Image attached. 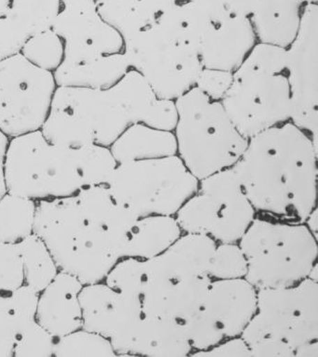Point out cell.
<instances>
[{"label":"cell","mask_w":318,"mask_h":357,"mask_svg":"<svg viewBox=\"0 0 318 357\" xmlns=\"http://www.w3.org/2000/svg\"><path fill=\"white\" fill-rule=\"evenodd\" d=\"M258 289L245 278L213 280L201 311L225 339L240 336L257 312Z\"/></svg>","instance_id":"ac0fdd59"},{"label":"cell","mask_w":318,"mask_h":357,"mask_svg":"<svg viewBox=\"0 0 318 357\" xmlns=\"http://www.w3.org/2000/svg\"><path fill=\"white\" fill-rule=\"evenodd\" d=\"M38 298L26 284L0 296V357H13L18 337L36 321Z\"/></svg>","instance_id":"4316f807"},{"label":"cell","mask_w":318,"mask_h":357,"mask_svg":"<svg viewBox=\"0 0 318 357\" xmlns=\"http://www.w3.org/2000/svg\"><path fill=\"white\" fill-rule=\"evenodd\" d=\"M130 68L142 75L160 98L176 100L195 87L203 70L195 27L173 13L142 10L121 34Z\"/></svg>","instance_id":"3957f363"},{"label":"cell","mask_w":318,"mask_h":357,"mask_svg":"<svg viewBox=\"0 0 318 357\" xmlns=\"http://www.w3.org/2000/svg\"><path fill=\"white\" fill-rule=\"evenodd\" d=\"M80 303L82 328L109 339L117 356H129L132 337L143 317L140 298L117 291L103 281L84 284Z\"/></svg>","instance_id":"9a60e30c"},{"label":"cell","mask_w":318,"mask_h":357,"mask_svg":"<svg viewBox=\"0 0 318 357\" xmlns=\"http://www.w3.org/2000/svg\"><path fill=\"white\" fill-rule=\"evenodd\" d=\"M55 337L34 321L18 337L13 357H52Z\"/></svg>","instance_id":"74e56055"},{"label":"cell","mask_w":318,"mask_h":357,"mask_svg":"<svg viewBox=\"0 0 318 357\" xmlns=\"http://www.w3.org/2000/svg\"><path fill=\"white\" fill-rule=\"evenodd\" d=\"M212 278L151 272L144 265L143 314L185 323L202 309Z\"/></svg>","instance_id":"2e32d148"},{"label":"cell","mask_w":318,"mask_h":357,"mask_svg":"<svg viewBox=\"0 0 318 357\" xmlns=\"http://www.w3.org/2000/svg\"><path fill=\"white\" fill-rule=\"evenodd\" d=\"M286 50L292 105L290 121L317 142V4H305L297 37Z\"/></svg>","instance_id":"4fadbf2b"},{"label":"cell","mask_w":318,"mask_h":357,"mask_svg":"<svg viewBox=\"0 0 318 357\" xmlns=\"http://www.w3.org/2000/svg\"><path fill=\"white\" fill-rule=\"evenodd\" d=\"M123 52L104 55L88 62H62L54 71L57 86L92 89H109L130 70Z\"/></svg>","instance_id":"cb8c5ba5"},{"label":"cell","mask_w":318,"mask_h":357,"mask_svg":"<svg viewBox=\"0 0 318 357\" xmlns=\"http://www.w3.org/2000/svg\"><path fill=\"white\" fill-rule=\"evenodd\" d=\"M257 212L234 169L199 181L198 189L176 213L182 231L211 237L217 243H238Z\"/></svg>","instance_id":"30bf717a"},{"label":"cell","mask_w":318,"mask_h":357,"mask_svg":"<svg viewBox=\"0 0 318 357\" xmlns=\"http://www.w3.org/2000/svg\"><path fill=\"white\" fill-rule=\"evenodd\" d=\"M248 261L238 243H218L209 267L213 280L245 278Z\"/></svg>","instance_id":"e575fe53"},{"label":"cell","mask_w":318,"mask_h":357,"mask_svg":"<svg viewBox=\"0 0 318 357\" xmlns=\"http://www.w3.org/2000/svg\"><path fill=\"white\" fill-rule=\"evenodd\" d=\"M60 10V0H12L7 17L29 37L52 29Z\"/></svg>","instance_id":"4dcf8cb0"},{"label":"cell","mask_w":318,"mask_h":357,"mask_svg":"<svg viewBox=\"0 0 318 357\" xmlns=\"http://www.w3.org/2000/svg\"><path fill=\"white\" fill-rule=\"evenodd\" d=\"M29 38V34L12 19L0 18V61L21 54Z\"/></svg>","instance_id":"ab89813d"},{"label":"cell","mask_w":318,"mask_h":357,"mask_svg":"<svg viewBox=\"0 0 318 357\" xmlns=\"http://www.w3.org/2000/svg\"><path fill=\"white\" fill-rule=\"evenodd\" d=\"M56 88L54 72L22 54L0 61V131L13 138L40 130Z\"/></svg>","instance_id":"7c38bea8"},{"label":"cell","mask_w":318,"mask_h":357,"mask_svg":"<svg viewBox=\"0 0 318 357\" xmlns=\"http://www.w3.org/2000/svg\"><path fill=\"white\" fill-rule=\"evenodd\" d=\"M183 234L175 215L138 218L130 232L124 257L149 259L159 256Z\"/></svg>","instance_id":"484cf974"},{"label":"cell","mask_w":318,"mask_h":357,"mask_svg":"<svg viewBox=\"0 0 318 357\" xmlns=\"http://www.w3.org/2000/svg\"><path fill=\"white\" fill-rule=\"evenodd\" d=\"M128 126L109 89L57 86L40 131L54 145L79 149L91 144L110 146Z\"/></svg>","instance_id":"ba28073f"},{"label":"cell","mask_w":318,"mask_h":357,"mask_svg":"<svg viewBox=\"0 0 318 357\" xmlns=\"http://www.w3.org/2000/svg\"><path fill=\"white\" fill-rule=\"evenodd\" d=\"M82 283L73 275L61 272L38 293L36 320L54 337H60L82 328L80 303Z\"/></svg>","instance_id":"ffe728a7"},{"label":"cell","mask_w":318,"mask_h":357,"mask_svg":"<svg viewBox=\"0 0 318 357\" xmlns=\"http://www.w3.org/2000/svg\"><path fill=\"white\" fill-rule=\"evenodd\" d=\"M10 137L0 131V199L7 193L6 182H5V159Z\"/></svg>","instance_id":"ee69618b"},{"label":"cell","mask_w":318,"mask_h":357,"mask_svg":"<svg viewBox=\"0 0 318 357\" xmlns=\"http://www.w3.org/2000/svg\"><path fill=\"white\" fill-rule=\"evenodd\" d=\"M52 30L62 38L65 63L88 62L123 52V38L99 15L96 0H60Z\"/></svg>","instance_id":"5bb4252c"},{"label":"cell","mask_w":318,"mask_h":357,"mask_svg":"<svg viewBox=\"0 0 318 357\" xmlns=\"http://www.w3.org/2000/svg\"><path fill=\"white\" fill-rule=\"evenodd\" d=\"M217 242L207 235L183 232L159 256L144 259L146 270L179 276L209 275Z\"/></svg>","instance_id":"44dd1931"},{"label":"cell","mask_w":318,"mask_h":357,"mask_svg":"<svg viewBox=\"0 0 318 357\" xmlns=\"http://www.w3.org/2000/svg\"><path fill=\"white\" fill-rule=\"evenodd\" d=\"M24 284L38 293L59 273V268L48 246L34 232L20 242Z\"/></svg>","instance_id":"f1b7e54d"},{"label":"cell","mask_w":318,"mask_h":357,"mask_svg":"<svg viewBox=\"0 0 318 357\" xmlns=\"http://www.w3.org/2000/svg\"><path fill=\"white\" fill-rule=\"evenodd\" d=\"M318 0H304L306 4L315 3L317 4Z\"/></svg>","instance_id":"c3c4849f"},{"label":"cell","mask_w":318,"mask_h":357,"mask_svg":"<svg viewBox=\"0 0 318 357\" xmlns=\"http://www.w3.org/2000/svg\"><path fill=\"white\" fill-rule=\"evenodd\" d=\"M232 72L220 69L203 68L195 87L215 101H221L231 85Z\"/></svg>","instance_id":"60d3db41"},{"label":"cell","mask_w":318,"mask_h":357,"mask_svg":"<svg viewBox=\"0 0 318 357\" xmlns=\"http://www.w3.org/2000/svg\"><path fill=\"white\" fill-rule=\"evenodd\" d=\"M184 325L193 351H206L225 340L218 326L201 310Z\"/></svg>","instance_id":"f35d334b"},{"label":"cell","mask_w":318,"mask_h":357,"mask_svg":"<svg viewBox=\"0 0 318 357\" xmlns=\"http://www.w3.org/2000/svg\"><path fill=\"white\" fill-rule=\"evenodd\" d=\"M120 104L130 126L143 123L173 132L176 123L175 100L160 98L142 75L130 69L109 88Z\"/></svg>","instance_id":"d6986e66"},{"label":"cell","mask_w":318,"mask_h":357,"mask_svg":"<svg viewBox=\"0 0 318 357\" xmlns=\"http://www.w3.org/2000/svg\"><path fill=\"white\" fill-rule=\"evenodd\" d=\"M21 54L35 66L54 72L63 62V43L56 33L47 30L29 37Z\"/></svg>","instance_id":"836d02e7"},{"label":"cell","mask_w":318,"mask_h":357,"mask_svg":"<svg viewBox=\"0 0 318 357\" xmlns=\"http://www.w3.org/2000/svg\"><path fill=\"white\" fill-rule=\"evenodd\" d=\"M251 357H294L295 351L278 337L264 336L250 345Z\"/></svg>","instance_id":"7bdbcfd3"},{"label":"cell","mask_w":318,"mask_h":357,"mask_svg":"<svg viewBox=\"0 0 318 357\" xmlns=\"http://www.w3.org/2000/svg\"><path fill=\"white\" fill-rule=\"evenodd\" d=\"M155 13L181 16L193 26L201 29L210 21L232 16L227 10L226 0H142Z\"/></svg>","instance_id":"f546056e"},{"label":"cell","mask_w":318,"mask_h":357,"mask_svg":"<svg viewBox=\"0 0 318 357\" xmlns=\"http://www.w3.org/2000/svg\"><path fill=\"white\" fill-rule=\"evenodd\" d=\"M304 0H259L250 20L259 43L287 49L300 30Z\"/></svg>","instance_id":"603a6c76"},{"label":"cell","mask_w":318,"mask_h":357,"mask_svg":"<svg viewBox=\"0 0 318 357\" xmlns=\"http://www.w3.org/2000/svg\"><path fill=\"white\" fill-rule=\"evenodd\" d=\"M37 201L6 193L0 199V242L20 243L34 232Z\"/></svg>","instance_id":"83f0119b"},{"label":"cell","mask_w":318,"mask_h":357,"mask_svg":"<svg viewBox=\"0 0 318 357\" xmlns=\"http://www.w3.org/2000/svg\"><path fill=\"white\" fill-rule=\"evenodd\" d=\"M232 169L257 214L304 223L317 207V142L292 121L250 138Z\"/></svg>","instance_id":"7a4b0ae2"},{"label":"cell","mask_w":318,"mask_h":357,"mask_svg":"<svg viewBox=\"0 0 318 357\" xmlns=\"http://www.w3.org/2000/svg\"><path fill=\"white\" fill-rule=\"evenodd\" d=\"M241 336L250 345L275 337L294 351L318 340V282L306 278L290 287L259 289L256 314Z\"/></svg>","instance_id":"8fae6325"},{"label":"cell","mask_w":318,"mask_h":357,"mask_svg":"<svg viewBox=\"0 0 318 357\" xmlns=\"http://www.w3.org/2000/svg\"><path fill=\"white\" fill-rule=\"evenodd\" d=\"M137 218L107 186L87 187L68 197L38 201L34 234L61 272L84 284L100 283L124 257Z\"/></svg>","instance_id":"6da1fadb"},{"label":"cell","mask_w":318,"mask_h":357,"mask_svg":"<svg viewBox=\"0 0 318 357\" xmlns=\"http://www.w3.org/2000/svg\"><path fill=\"white\" fill-rule=\"evenodd\" d=\"M318 340L306 343L295 350V357H317Z\"/></svg>","instance_id":"f6af8a7d"},{"label":"cell","mask_w":318,"mask_h":357,"mask_svg":"<svg viewBox=\"0 0 318 357\" xmlns=\"http://www.w3.org/2000/svg\"><path fill=\"white\" fill-rule=\"evenodd\" d=\"M118 163L156 159L176 154L173 132L153 128L143 123L127 127L109 146Z\"/></svg>","instance_id":"d4e9b609"},{"label":"cell","mask_w":318,"mask_h":357,"mask_svg":"<svg viewBox=\"0 0 318 357\" xmlns=\"http://www.w3.org/2000/svg\"><path fill=\"white\" fill-rule=\"evenodd\" d=\"M5 182L8 193L37 202L84 189L76 149L49 142L40 130L10 138Z\"/></svg>","instance_id":"52a82bcc"},{"label":"cell","mask_w":318,"mask_h":357,"mask_svg":"<svg viewBox=\"0 0 318 357\" xmlns=\"http://www.w3.org/2000/svg\"><path fill=\"white\" fill-rule=\"evenodd\" d=\"M192 351L184 323L143 314L132 337L129 356L185 357Z\"/></svg>","instance_id":"7402d4cb"},{"label":"cell","mask_w":318,"mask_h":357,"mask_svg":"<svg viewBox=\"0 0 318 357\" xmlns=\"http://www.w3.org/2000/svg\"><path fill=\"white\" fill-rule=\"evenodd\" d=\"M195 357H251L250 348L241 336L228 337L206 351H193Z\"/></svg>","instance_id":"b9f144b4"},{"label":"cell","mask_w":318,"mask_h":357,"mask_svg":"<svg viewBox=\"0 0 318 357\" xmlns=\"http://www.w3.org/2000/svg\"><path fill=\"white\" fill-rule=\"evenodd\" d=\"M198 185L176 154L118 163L107 187L116 201L141 218L176 215Z\"/></svg>","instance_id":"9c48e42d"},{"label":"cell","mask_w":318,"mask_h":357,"mask_svg":"<svg viewBox=\"0 0 318 357\" xmlns=\"http://www.w3.org/2000/svg\"><path fill=\"white\" fill-rule=\"evenodd\" d=\"M10 3H12V0H0V18L8 15Z\"/></svg>","instance_id":"7dc6e473"},{"label":"cell","mask_w":318,"mask_h":357,"mask_svg":"<svg viewBox=\"0 0 318 357\" xmlns=\"http://www.w3.org/2000/svg\"><path fill=\"white\" fill-rule=\"evenodd\" d=\"M75 149L84 176V188L107 186L118 165L109 146L91 144Z\"/></svg>","instance_id":"d6a6232c"},{"label":"cell","mask_w":318,"mask_h":357,"mask_svg":"<svg viewBox=\"0 0 318 357\" xmlns=\"http://www.w3.org/2000/svg\"><path fill=\"white\" fill-rule=\"evenodd\" d=\"M54 356L113 357L117 356V354L109 339L82 328L55 337Z\"/></svg>","instance_id":"1f68e13d"},{"label":"cell","mask_w":318,"mask_h":357,"mask_svg":"<svg viewBox=\"0 0 318 357\" xmlns=\"http://www.w3.org/2000/svg\"><path fill=\"white\" fill-rule=\"evenodd\" d=\"M175 102L176 155L188 170L202 181L234 167L248 139L235 126L221 102L209 98L197 87Z\"/></svg>","instance_id":"5b68a950"},{"label":"cell","mask_w":318,"mask_h":357,"mask_svg":"<svg viewBox=\"0 0 318 357\" xmlns=\"http://www.w3.org/2000/svg\"><path fill=\"white\" fill-rule=\"evenodd\" d=\"M104 282L117 291L140 298L144 282V259L123 257L113 266Z\"/></svg>","instance_id":"d590c367"},{"label":"cell","mask_w":318,"mask_h":357,"mask_svg":"<svg viewBox=\"0 0 318 357\" xmlns=\"http://www.w3.org/2000/svg\"><path fill=\"white\" fill-rule=\"evenodd\" d=\"M304 224H305L307 228L310 229V231H311L315 237H317V207L312 210Z\"/></svg>","instance_id":"bcb514c9"},{"label":"cell","mask_w":318,"mask_h":357,"mask_svg":"<svg viewBox=\"0 0 318 357\" xmlns=\"http://www.w3.org/2000/svg\"><path fill=\"white\" fill-rule=\"evenodd\" d=\"M250 18L227 16L209 22L200 32V55L204 68L232 72L256 45Z\"/></svg>","instance_id":"e0dca14e"},{"label":"cell","mask_w":318,"mask_h":357,"mask_svg":"<svg viewBox=\"0 0 318 357\" xmlns=\"http://www.w3.org/2000/svg\"><path fill=\"white\" fill-rule=\"evenodd\" d=\"M220 102L248 139L290 121L287 50L257 43L232 72L231 85Z\"/></svg>","instance_id":"277c9868"},{"label":"cell","mask_w":318,"mask_h":357,"mask_svg":"<svg viewBox=\"0 0 318 357\" xmlns=\"http://www.w3.org/2000/svg\"><path fill=\"white\" fill-rule=\"evenodd\" d=\"M238 245L248 261L245 278L258 290L300 283L317 264V237L304 223L257 214Z\"/></svg>","instance_id":"8992f818"},{"label":"cell","mask_w":318,"mask_h":357,"mask_svg":"<svg viewBox=\"0 0 318 357\" xmlns=\"http://www.w3.org/2000/svg\"><path fill=\"white\" fill-rule=\"evenodd\" d=\"M24 284L20 243L0 242V296Z\"/></svg>","instance_id":"8d00e7d4"}]
</instances>
